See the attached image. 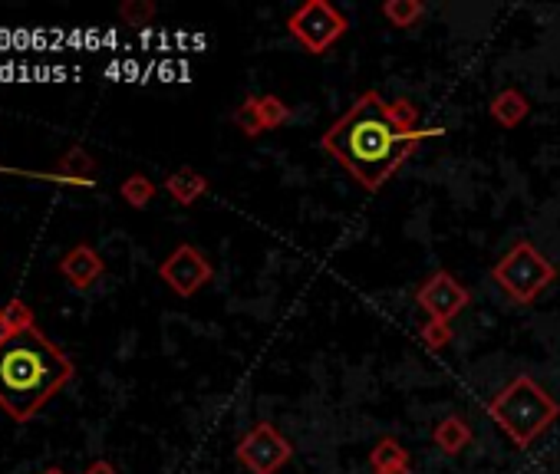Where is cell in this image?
I'll return each mask as SVG.
<instances>
[{"label":"cell","mask_w":560,"mask_h":474,"mask_svg":"<svg viewBox=\"0 0 560 474\" xmlns=\"http://www.w3.org/2000/svg\"><path fill=\"white\" fill-rule=\"evenodd\" d=\"M488 415L514 445L531 448V442H537L551 422H557L560 405L531 376H518L491 399Z\"/></svg>","instance_id":"obj_3"},{"label":"cell","mask_w":560,"mask_h":474,"mask_svg":"<svg viewBox=\"0 0 560 474\" xmlns=\"http://www.w3.org/2000/svg\"><path fill=\"white\" fill-rule=\"evenodd\" d=\"M488 109H491V119L504 129H518L531 112L528 99H524V93H518V89H501V93L491 99Z\"/></svg>","instance_id":"obj_10"},{"label":"cell","mask_w":560,"mask_h":474,"mask_svg":"<svg viewBox=\"0 0 560 474\" xmlns=\"http://www.w3.org/2000/svg\"><path fill=\"white\" fill-rule=\"evenodd\" d=\"M445 129H416L402 132L392 126L383 96L369 89L353 103V109L343 119H336L330 132L323 135V149H327L346 172L366 191H379L386 178L406 162L419 142L439 139Z\"/></svg>","instance_id":"obj_1"},{"label":"cell","mask_w":560,"mask_h":474,"mask_svg":"<svg viewBox=\"0 0 560 474\" xmlns=\"http://www.w3.org/2000/svg\"><path fill=\"white\" fill-rule=\"evenodd\" d=\"M70 379V356L50 343L37 323L0 343V409L10 419L30 422Z\"/></svg>","instance_id":"obj_2"},{"label":"cell","mask_w":560,"mask_h":474,"mask_svg":"<svg viewBox=\"0 0 560 474\" xmlns=\"http://www.w3.org/2000/svg\"><path fill=\"white\" fill-rule=\"evenodd\" d=\"M165 191L178 201V205H195V201L208 191V178L195 172V168H178V172L165 178Z\"/></svg>","instance_id":"obj_11"},{"label":"cell","mask_w":560,"mask_h":474,"mask_svg":"<svg viewBox=\"0 0 560 474\" xmlns=\"http://www.w3.org/2000/svg\"><path fill=\"white\" fill-rule=\"evenodd\" d=\"M346 27H350L346 24V17L333 4H327V0H307L304 7H297L294 14L287 17L290 37L313 56L327 53L346 33Z\"/></svg>","instance_id":"obj_5"},{"label":"cell","mask_w":560,"mask_h":474,"mask_svg":"<svg viewBox=\"0 0 560 474\" xmlns=\"http://www.w3.org/2000/svg\"><path fill=\"white\" fill-rule=\"evenodd\" d=\"M103 270H106L103 257H99L89 244H76L73 251L60 261V274L70 280L73 287H80V290L89 287V284H96V280L103 277Z\"/></svg>","instance_id":"obj_9"},{"label":"cell","mask_w":560,"mask_h":474,"mask_svg":"<svg viewBox=\"0 0 560 474\" xmlns=\"http://www.w3.org/2000/svg\"><path fill=\"white\" fill-rule=\"evenodd\" d=\"M432 438L445 455H458V451L472 442V428H468L465 419H458V415H448V419H442L439 425H435Z\"/></svg>","instance_id":"obj_12"},{"label":"cell","mask_w":560,"mask_h":474,"mask_svg":"<svg viewBox=\"0 0 560 474\" xmlns=\"http://www.w3.org/2000/svg\"><path fill=\"white\" fill-rule=\"evenodd\" d=\"M369 465L373 471H386V468H399V465H409V451L402 448L396 438H379L376 448L369 451Z\"/></svg>","instance_id":"obj_14"},{"label":"cell","mask_w":560,"mask_h":474,"mask_svg":"<svg viewBox=\"0 0 560 474\" xmlns=\"http://www.w3.org/2000/svg\"><path fill=\"white\" fill-rule=\"evenodd\" d=\"M290 455H294V448L271 422H257L238 445L241 465L251 474H277L290 461Z\"/></svg>","instance_id":"obj_6"},{"label":"cell","mask_w":560,"mask_h":474,"mask_svg":"<svg viewBox=\"0 0 560 474\" xmlns=\"http://www.w3.org/2000/svg\"><path fill=\"white\" fill-rule=\"evenodd\" d=\"M211 274H215V267H211L208 257L192 244H178L159 267V277L178 293V297H195V293L211 280Z\"/></svg>","instance_id":"obj_7"},{"label":"cell","mask_w":560,"mask_h":474,"mask_svg":"<svg viewBox=\"0 0 560 474\" xmlns=\"http://www.w3.org/2000/svg\"><path fill=\"white\" fill-rule=\"evenodd\" d=\"M422 343L432 349V353H439V349H445L448 343H452V326L448 323H435L429 320L422 326Z\"/></svg>","instance_id":"obj_21"},{"label":"cell","mask_w":560,"mask_h":474,"mask_svg":"<svg viewBox=\"0 0 560 474\" xmlns=\"http://www.w3.org/2000/svg\"><path fill=\"white\" fill-rule=\"evenodd\" d=\"M10 336V326H7V320H4V307H0V343H4Z\"/></svg>","instance_id":"obj_24"},{"label":"cell","mask_w":560,"mask_h":474,"mask_svg":"<svg viewBox=\"0 0 560 474\" xmlns=\"http://www.w3.org/2000/svg\"><path fill=\"white\" fill-rule=\"evenodd\" d=\"M491 277H495V284L508 293L514 303H531L541 297V290L557 277V270L534 244L521 241L491 267Z\"/></svg>","instance_id":"obj_4"},{"label":"cell","mask_w":560,"mask_h":474,"mask_svg":"<svg viewBox=\"0 0 560 474\" xmlns=\"http://www.w3.org/2000/svg\"><path fill=\"white\" fill-rule=\"evenodd\" d=\"M386 112L392 119V126L402 129V132H416V122H419V109L409 103V99H392L386 103Z\"/></svg>","instance_id":"obj_19"},{"label":"cell","mask_w":560,"mask_h":474,"mask_svg":"<svg viewBox=\"0 0 560 474\" xmlns=\"http://www.w3.org/2000/svg\"><path fill=\"white\" fill-rule=\"evenodd\" d=\"M261 122L264 129H280L290 122V106H284V99L280 96H261Z\"/></svg>","instance_id":"obj_18"},{"label":"cell","mask_w":560,"mask_h":474,"mask_svg":"<svg viewBox=\"0 0 560 474\" xmlns=\"http://www.w3.org/2000/svg\"><path fill=\"white\" fill-rule=\"evenodd\" d=\"M56 175H60L63 182H89V178H93V158H89L83 145H73V149L60 158Z\"/></svg>","instance_id":"obj_13"},{"label":"cell","mask_w":560,"mask_h":474,"mask_svg":"<svg viewBox=\"0 0 560 474\" xmlns=\"http://www.w3.org/2000/svg\"><path fill=\"white\" fill-rule=\"evenodd\" d=\"M379 474H412L409 465H399V468H386V471H379Z\"/></svg>","instance_id":"obj_25"},{"label":"cell","mask_w":560,"mask_h":474,"mask_svg":"<svg viewBox=\"0 0 560 474\" xmlns=\"http://www.w3.org/2000/svg\"><path fill=\"white\" fill-rule=\"evenodd\" d=\"M4 320L10 326V333L27 330V326H33V310L27 307L24 300H10L7 307H4Z\"/></svg>","instance_id":"obj_22"},{"label":"cell","mask_w":560,"mask_h":474,"mask_svg":"<svg viewBox=\"0 0 560 474\" xmlns=\"http://www.w3.org/2000/svg\"><path fill=\"white\" fill-rule=\"evenodd\" d=\"M422 14H425L422 0H386L383 4V17L392 27H412Z\"/></svg>","instance_id":"obj_15"},{"label":"cell","mask_w":560,"mask_h":474,"mask_svg":"<svg viewBox=\"0 0 560 474\" xmlns=\"http://www.w3.org/2000/svg\"><path fill=\"white\" fill-rule=\"evenodd\" d=\"M119 14L129 27H145L155 17V4L152 0H129V4L119 7Z\"/></svg>","instance_id":"obj_20"},{"label":"cell","mask_w":560,"mask_h":474,"mask_svg":"<svg viewBox=\"0 0 560 474\" xmlns=\"http://www.w3.org/2000/svg\"><path fill=\"white\" fill-rule=\"evenodd\" d=\"M122 201H126V205H132V208H145L149 205V201L155 198V188L152 185V178H145V175H129L126 182H122Z\"/></svg>","instance_id":"obj_16"},{"label":"cell","mask_w":560,"mask_h":474,"mask_svg":"<svg viewBox=\"0 0 560 474\" xmlns=\"http://www.w3.org/2000/svg\"><path fill=\"white\" fill-rule=\"evenodd\" d=\"M86 474H116V468H112V461H106V458H96L93 465L86 468Z\"/></svg>","instance_id":"obj_23"},{"label":"cell","mask_w":560,"mask_h":474,"mask_svg":"<svg viewBox=\"0 0 560 474\" xmlns=\"http://www.w3.org/2000/svg\"><path fill=\"white\" fill-rule=\"evenodd\" d=\"M43 474H63L60 468H47V471H43Z\"/></svg>","instance_id":"obj_26"},{"label":"cell","mask_w":560,"mask_h":474,"mask_svg":"<svg viewBox=\"0 0 560 474\" xmlns=\"http://www.w3.org/2000/svg\"><path fill=\"white\" fill-rule=\"evenodd\" d=\"M419 307L429 313V320L435 323H448L452 316H458L465 307H468V290L458 284V280L452 274H445V270H439V274H432L425 284L419 287L416 293Z\"/></svg>","instance_id":"obj_8"},{"label":"cell","mask_w":560,"mask_h":474,"mask_svg":"<svg viewBox=\"0 0 560 474\" xmlns=\"http://www.w3.org/2000/svg\"><path fill=\"white\" fill-rule=\"evenodd\" d=\"M234 122H238L241 132L248 135V139H257L261 132H267L264 122H261V96H248V99H244L241 109L234 112Z\"/></svg>","instance_id":"obj_17"}]
</instances>
